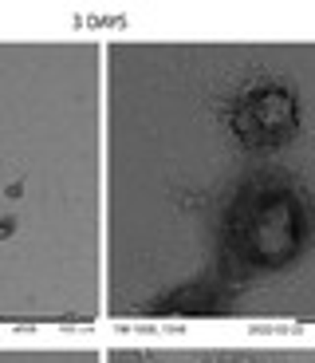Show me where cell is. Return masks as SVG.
Listing matches in <instances>:
<instances>
[{
    "instance_id": "obj_2",
    "label": "cell",
    "mask_w": 315,
    "mask_h": 363,
    "mask_svg": "<svg viewBox=\"0 0 315 363\" xmlns=\"http://www.w3.org/2000/svg\"><path fill=\"white\" fill-rule=\"evenodd\" d=\"M292 209L288 201H268V206L256 213V221H252V245H256V253L268 257V261H276V257H284L292 249Z\"/></svg>"
},
{
    "instance_id": "obj_3",
    "label": "cell",
    "mask_w": 315,
    "mask_h": 363,
    "mask_svg": "<svg viewBox=\"0 0 315 363\" xmlns=\"http://www.w3.org/2000/svg\"><path fill=\"white\" fill-rule=\"evenodd\" d=\"M8 233H12V221L4 218V221H0V237H8Z\"/></svg>"
},
{
    "instance_id": "obj_1",
    "label": "cell",
    "mask_w": 315,
    "mask_h": 363,
    "mask_svg": "<svg viewBox=\"0 0 315 363\" xmlns=\"http://www.w3.org/2000/svg\"><path fill=\"white\" fill-rule=\"evenodd\" d=\"M233 127L248 143H280L296 127V99L284 87H264L236 107Z\"/></svg>"
}]
</instances>
